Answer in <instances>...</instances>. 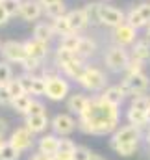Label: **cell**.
Listing matches in <instances>:
<instances>
[{"mask_svg":"<svg viewBox=\"0 0 150 160\" xmlns=\"http://www.w3.org/2000/svg\"><path fill=\"white\" fill-rule=\"evenodd\" d=\"M113 41L115 45H120V47H132L135 41H137V30L134 26H130L128 22H122L119 24L117 28H113Z\"/></svg>","mask_w":150,"mask_h":160,"instance_id":"cell-10","label":"cell"},{"mask_svg":"<svg viewBox=\"0 0 150 160\" xmlns=\"http://www.w3.org/2000/svg\"><path fill=\"white\" fill-rule=\"evenodd\" d=\"M45 8L39 0H22L21 2V9H19V17L26 22H35L37 19L43 17Z\"/></svg>","mask_w":150,"mask_h":160,"instance_id":"cell-11","label":"cell"},{"mask_svg":"<svg viewBox=\"0 0 150 160\" xmlns=\"http://www.w3.org/2000/svg\"><path fill=\"white\" fill-rule=\"evenodd\" d=\"M50 128L56 136L59 138H67L78 128V119H76L73 114L69 112H63V114H56L52 119H50Z\"/></svg>","mask_w":150,"mask_h":160,"instance_id":"cell-5","label":"cell"},{"mask_svg":"<svg viewBox=\"0 0 150 160\" xmlns=\"http://www.w3.org/2000/svg\"><path fill=\"white\" fill-rule=\"evenodd\" d=\"M41 4H43V8H46V6H50V4H56V2H59V0H39Z\"/></svg>","mask_w":150,"mask_h":160,"instance_id":"cell-48","label":"cell"},{"mask_svg":"<svg viewBox=\"0 0 150 160\" xmlns=\"http://www.w3.org/2000/svg\"><path fill=\"white\" fill-rule=\"evenodd\" d=\"M50 24H52V28H54L56 36H59V38L73 34V28H71V24H69V19H67V15H65V17L52 19V21H50Z\"/></svg>","mask_w":150,"mask_h":160,"instance_id":"cell-27","label":"cell"},{"mask_svg":"<svg viewBox=\"0 0 150 160\" xmlns=\"http://www.w3.org/2000/svg\"><path fill=\"white\" fill-rule=\"evenodd\" d=\"M54 160H74V151H63V149H59L54 155Z\"/></svg>","mask_w":150,"mask_h":160,"instance_id":"cell-44","label":"cell"},{"mask_svg":"<svg viewBox=\"0 0 150 160\" xmlns=\"http://www.w3.org/2000/svg\"><path fill=\"white\" fill-rule=\"evenodd\" d=\"M128 62H130V52L126 50V47L120 45H111L104 54V63L111 73H124Z\"/></svg>","mask_w":150,"mask_h":160,"instance_id":"cell-4","label":"cell"},{"mask_svg":"<svg viewBox=\"0 0 150 160\" xmlns=\"http://www.w3.org/2000/svg\"><path fill=\"white\" fill-rule=\"evenodd\" d=\"M126 121H128V125H134L137 128H147L150 125L147 112L137 110V108H132V106H128V110H126Z\"/></svg>","mask_w":150,"mask_h":160,"instance_id":"cell-20","label":"cell"},{"mask_svg":"<svg viewBox=\"0 0 150 160\" xmlns=\"http://www.w3.org/2000/svg\"><path fill=\"white\" fill-rule=\"evenodd\" d=\"M85 60H82V58H76V60H73V62H69V63H65V65H61L59 67V71H61V75L63 77H67V78L71 80H76L78 82V78L82 77V73L85 71Z\"/></svg>","mask_w":150,"mask_h":160,"instance_id":"cell-18","label":"cell"},{"mask_svg":"<svg viewBox=\"0 0 150 160\" xmlns=\"http://www.w3.org/2000/svg\"><path fill=\"white\" fill-rule=\"evenodd\" d=\"M102 2H111V0H102Z\"/></svg>","mask_w":150,"mask_h":160,"instance_id":"cell-53","label":"cell"},{"mask_svg":"<svg viewBox=\"0 0 150 160\" xmlns=\"http://www.w3.org/2000/svg\"><path fill=\"white\" fill-rule=\"evenodd\" d=\"M0 47H2V45H0Z\"/></svg>","mask_w":150,"mask_h":160,"instance_id":"cell-55","label":"cell"},{"mask_svg":"<svg viewBox=\"0 0 150 160\" xmlns=\"http://www.w3.org/2000/svg\"><path fill=\"white\" fill-rule=\"evenodd\" d=\"M21 2L22 0H4V8H6V11H7V15L9 17H17L19 15V9H21Z\"/></svg>","mask_w":150,"mask_h":160,"instance_id":"cell-39","label":"cell"},{"mask_svg":"<svg viewBox=\"0 0 150 160\" xmlns=\"http://www.w3.org/2000/svg\"><path fill=\"white\" fill-rule=\"evenodd\" d=\"M46 77V99L52 102H59L65 101L71 95V82L67 77L54 73V71H45L43 73Z\"/></svg>","mask_w":150,"mask_h":160,"instance_id":"cell-2","label":"cell"},{"mask_svg":"<svg viewBox=\"0 0 150 160\" xmlns=\"http://www.w3.org/2000/svg\"><path fill=\"white\" fill-rule=\"evenodd\" d=\"M0 54H2V58L6 60V62H9V63H22L24 60H26V48H24V43H21V41H6V43H2V47H0Z\"/></svg>","mask_w":150,"mask_h":160,"instance_id":"cell-8","label":"cell"},{"mask_svg":"<svg viewBox=\"0 0 150 160\" xmlns=\"http://www.w3.org/2000/svg\"><path fill=\"white\" fill-rule=\"evenodd\" d=\"M98 22L106 28H117L119 24L126 22V13L115 6H106L102 4L100 6V15H98Z\"/></svg>","mask_w":150,"mask_h":160,"instance_id":"cell-7","label":"cell"},{"mask_svg":"<svg viewBox=\"0 0 150 160\" xmlns=\"http://www.w3.org/2000/svg\"><path fill=\"white\" fill-rule=\"evenodd\" d=\"M32 38H35L39 41H45V43H52V39L56 38V32H54L50 22H37L34 26V36Z\"/></svg>","mask_w":150,"mask_h":160,"instance_id":"cell-22","label":"cell"},{"mask_svg":"<svg viewBox=\"0 0 150 160\" xmlns=\"http://www.w3.org/2000/svg\"><path fill=\"white\" fill-rule=\"evenodd\" d=\"M24 127L34 132V134H43L48 127H50V121L46 114H37V116H26L24 118Z\"/></svg>","mask_w":150,"mask_h":160,"instance_id":"cell-16","label":"cell"},{"mask_svg":"<svg viewBox=\"0 0 150 160\" xmlns=\"http://www.w3.org/2000/svg\"><path fill=\"white\" fill-rule=\"evenodd\" d=\"M78 84L85 89V91H91V93H96V91H102L108 84V77L102 69H98L96 65H87L85 71L82 73V77L78 78Z\"/></svg>","mask_w":150,"mask_h":160,"instance_id":"cell-3","label":"cell"},{"mask_svg":"<svg viewBox=\"0 0 150 160\" xmlns=\"http://www.w3.org/2000/svg\"><path fill=\"white\" fill-rule=\"evenodd\" d=\"M32 101H34V97H32V95H28V93L19 95V97H15V99H13L11 108H13L17 114H21V116H24V118H26V116H28V110H30Z\"/></svg>","mask_w":150,"mask_h":160,"instance_id":"cell-24","label":"cell"},{"mask_svg":"<svg viewBox=\"0 0 150 160\" xmlns=\"http://www.w3.org/2000/svg\"><path fill=\"white\" fill-rule=\"evenodd\" d=\"M11 102H13V97L7 89V86L6 84L0 86V106H11Z\"/></svg>","mask_w":150,"mask_h":160,"instance_id":"cell-40","label":"cell"},{"mask_svg":"<svg viewBox=\"0 0 150 160\" xmlns=\"http://www.w3.org/2000/svg\"><path fill=\"white\" fill-rule=\"evenodd\" d=\"M89 99H91V97H87L83 91H74V93H71V95L67 97V110H69V114L80 116V114L87 108Z\"/></svg>","mask_w":150,"mask_h":160,"instance_id":"cell-14","label":"cell"},{"mask_svg":"<svg viewBox=\"0 0 150 160\" xmlns=\"http://www.w3.org/2000/svg\"><path fill=\"white\" fill-rule=\"evenodd\" d=\"M145 140H147V143L150 145V128L147 130V134H145Z\"/></svg>","mask_w":150,"mask_h":160,"instance_id":"cell-51","label":"cell"},{"mask_svg":"<svg viewBox=\"0 0 150 160\" xmlns=\"http://www.w3.org/2000/svg\"><path fill=\"white\" fill-rule=\"evenodd\" d=\"M21 65H22L24 73H28V75H35L39 69H41L43 62H39V60H35V58H30V56H26V60H24Z\"/></svg>","mask_w":150,"mask_h":160,"instance_id":"cell-38","label":"cell"},{"mask_svg":"<svg viewBox=\"0 0 150 160\" xmlns=\"http://www.w3.org/2000/svg\"><path fill=\"white\" fill-rule=\"evenodd\" d=\"M137 73H145V63H141L139 60L132 58L130 56V62L124 69V77H130V75H137Z\"/></svg>","mask_w":150,"mask_h":160,"instance_id":"cell-36","label":"cell"},{"mask_svg":"<svg viewBox=\"0 0 150 160\" xmlns=\"http://www.w3.org/2000/svg\"><path fill=\"white\" fill-rule=\"evenodd\" d=\"M28 160H54V157H50V155H45V153H41V151H34Z\"/></svg>","mask_w":150,"mask_h":160,"instance_id":"cell-45","label":"cell"},{"mask_svg":"<svg viewBox=\"0 0 150 160\" xmlns=\"http://www.w3.org/2000/svg\"><path fill=\"white\" fill-rule=\"evenodd\" d=\"M98 50V45L93 38H82L80 39V45L76 48V54L82 58V60H87V58H93Z\"/></svg>","mask_w":150,"mask_h":160,"instance_id":"cell-21","label":"cell"},{"mask_svg":"<svg viewBox=\"0 0 150 160\" xmlns=\"http://www.w3.org/2000/svg\"><path fill=\"white\" fill-rule=\"evenodd\" d=\"M130 106L132 108H137V110H143V112H148L150 110V97L148 95H134L132 101H130Z\"/></svg>","mask_w":150,"mask_h":160,"instance_id":"cell-33","label":"cell"},{"mask_svg":"<svg viewBox=\"0 0 150 160\" xmlns=\"http://www.w3.org/2000/svg\"><path fill=\"white\" fill-rule=\"evenodd\" d=\"M89 160H104V158H102L100 155H96V153H91V158Z\"/></svg>","mask_w":150,"mask_h":160,"instance_id":"cell-49","label":"cell"},{"mask_svg":"<svg viewBox=\"0 0 150 160\" xmlns=\"http://www.w3.org/2000/svg\"><path fill=\"white\" fill-rule=\"evenodd\" d=\"M124 82H126V86L130 89V97H134V95H147V91L150 88V78L145 73L124 77Z\"/></svg>","mask_w":150,"mask_h":160,"instance_id":"cell-12","label":"cell"},{"mask_svg":"<svg viewBox=\"0 0 150 160\" xmlns=\"http://www.w3.org/2000/svg\"><path fill=\"white\" fill-rule=\"evenodd\" d=\"M46 108H45V104L37 101V99H34L32 101V104H30V110H28V116H37V114H46L45 112Z\"/></svg>","mask_w":150,"mask_h":160,"instance_id":"cell-42","label":"cell"},{"mask_svg":"<svg viewBox=\"0 0 150 160\" xmlns=\"http://www.w3.org/2000/svg\"><path fill=\"white\" fill-rule=\"evenodd\" d=\"M145 39L150 41V24H147V34H145Z\"/></svg>","mask_w":150,"mask_h":160,"instance_id":"cell-50","label":"cell"},{"mask_svg":"<svg viewBox=\"0 0 150 160\" xmlns=\"http://www.w3.org/2000/svg\"><path fill=\"white\" fill-rule=\"evenodd\" d=\"M24 48H26V54L30 58H35L39 62H43L48 56V52H50V43H45V41H39L35 38H32V39L24 41Z\"/></svg>","mask_w":150,"mask_h":160,"instance_id":"cell-13","label":"cell"},{"mask_svg":"<svg viewBox=\"0 0 150 160\" xmlns=\"http://www.w3.org/2000/svg\"><path fill=\"white\" fill-rule=\"evenodd\" d=\"M143 138V132L141 128L134 127V125H124V127H119L115 132L111 134V140H110V147L115 145H122V143H134V142H141Z\"/></svg>","mask_w":150,"mask_h":160,"instance_id":"cell-6","label":"cell"},{"mask_svg":"<svg viewBox=\"0 0 150 160\" xmlns=\"http://www.w3.org/2000/svg\"><path fill=\"white\" fill-rule=\"evenodd\" d=\"M100 97H104L106 101H110L113 104H117V106H120L122 102H124V93H122V89L119 88V84H115V86H108V88H104L102 91H100Z\"/></svg>","mask_w":150,"mask_h":160,"instance_id":"cell-23","label":"cell"},{"mask_svg":"<svg viewBox=\"0 0 150 160\" xmlns=\"http://www.w3.org/2000/svg\"><path fill=\"white\" fill-rule=\"evenodd\" d=\"M67 13H69V9H67V4H65V0H59V2H56V4H50V6H46V8H45V15H46V17H50V19L65 17Z\"/></svg>","mask_w":150,"mask_h":160,"instance_id":"cell-28","label":"cell"},{"mask_svg":"<svg viewBox=\"0 0 150 160\" xmlns=\"http://www.w3.org/2000/svg\"><path fill=\"white\" fill-rule=\"evenodd\" d=\"M91 158V149L85 145H76L74 149V160H89Z\"/></svg>","mask_w":150,"mask_h":160,"instance_id":"cell-41","label":"cell"},{"mask_svg":"<svg viewBox=\"0 0 150 160\" xmlns=\"http://www.w3.org/2000/svg\"><path fill=\"white\" fill-rule=\"evenodd\" d=\"M113 151L119 155V157H132L139 151V142H134V143H122V145H115L111 147Z\"/></svg>","mask_w":150,"mask_h":160,"instance_id":"cell-32","label":"cell"},{"mask_svg":"<svg viewBox=\"0 0 150 160\" xmlns=\"http://www.w3.org/2000/svg\"><path fill=\"white\" fill-rule=\"evenodd\" d=\"M7 130H9V121L0 116V136H6Z\"/></svg>","mask_w":150,"mask_h":160,"instance_id":"cell-47","label":"cell"},{"mask_svg":"<svg viewBox=\"0 0 150 160\" xmlns=\"http://www.w3.org/2000/svg\"><path fill=\"white\" fill-rule=\"evenodd\" d=\"M11 78H13L11 63H9V62H6V60H0V86L7 84Z\"/></svg>","mask_w":150,"mask_h":160,"instance_id":"cell-37","label":"cell"},{"mask_svg":"<svg viewBox=\"0 0 150 160\" xmlns=\"http://www.w3.org/2000/svg\"><path fill=\"white\" fill-rule=\"evenodd\" d=\"M76 58H80L76 52L73 50H67V48H61V47H58L56 48V54H54V63H56V67L59 69L61 65H65V63H69V62H73Z\"/></svg>","mask_w":150,"mask_h":160,"instance_id":"cell-26","label":"cell"},{"mask_svg":"<svg viewBox=\"0 0 150 160\" xmlns=\"http://www.w3.org/2000/svg\"><path fill=\"white\" fill-rule=\"evenodd\" d=\"M59 140H61V138L56 136L54 132H52V134H43L37 140V151L54 157V155L59 151Z\"/></svg>","mask_w":150,"mask_h":160,"instance_id":"cell-15","label":"cell"},{"mask_svg":"<svg viewBox=\"0 0 150 160\" xmlns=\"http://www.w3.org/2000/svg\"><path fill=\"white\" fill-rule=\"evenodd\" d=\"M67 19H69V24H71L73 32H76V34H80L82 30H85V28L91 24L89 19H87V15H85V11H83V8H80V9H71V11L67 13Z\"/></svg>","mask_w":150,"mask_h":160,"instance_id":"cell-17","label":"cell"},{"mask_svg":"<svg viewBox=\"0 0 150 160\" xmlns=\"http://www.w3.org/2000/svg\"><path fill=\"white\" fill-rule=\"evenodd\" d=\"M137 11L141 13V17L145 19V22L150 24V2H141L137 6Z\"/></svg>","mask_w":150,"mask_h":160,"instance_id":"cell-43","label":"cell"},{"mask_svg":"<svg viewBox=\"0 0 150 160\" xmlns=\"http://www.w3.org/2000/svg\"><path fill=\"white\" fill-rule=\"evenodd\" d=\"M126 22H128L130 26H134L137 32H139L141 28H147V22H145V19L141 17V13L137 11V6H135V8H130V9L126 11Z\"/></svg>","mask_w":150,"mask_h":160,"instance_id":"cell-29","label":"cell"},{"mask_svg":"<svg viewBox=\"0 0 150 160\" xmlns=\"http://www.w3.org/2000/svg\"><path fill=\"white\" fill-rule=\"evenodd\" d=\"M34 136H35V134L30 132V130L22 125V127H17L15 130H11L7 142H9L15 149H19L21 153H24V151H30V149L34 147V143H35Z\"/></svg>","mask_w":150,"mask_h":160,"instance_id":"cell-9","label":"cell"},{"mask_svg":"<svg viewBox=\"0 0 150 160\" xmlns=\"http://www.w3.org/2000/svg\"><path fill=\"white\" fill-rule=\"evenodd\" d=\"M19 158H21V151L15 149L9 142H6L2 151H0V160H19Z\"/></svg>","mask_w":150,"mask_h":160,"instance_id":"cell-34","label":"cell"},{"mask_svg":"<svg viewBox=\"0 0 150 160\" xmlns=\"http://www.w3.org/2000/svg\"><path fill=\"white\" fill-rule=\"evenodd\" d=\"M0 4H4V0H0Z\"/></svg>","mask_w":150,"mask_h":160,"instance_id":"cell-54","label":"cell"},{"mask_svg":"<svg viewBox=\"0 0 150 160\" xmlns=\"http://www.w3.org/2000/svg\"><path fill=\"white\" fill-rule=\"evenodd\" d=\"M80 39H82V36H78L76 32H73V34H69V36H63V38L59 39V43H58V47L76 52V48H78V45H80Z\"/></svg>","mask_w":150,"mask_h":160,"instance_id":"cell-31","label":"cell"},{"mask_svg":"<svg viewBox=\"0 0 150 160\" xmlns=\"http://www.w3.org/2000/svg\"><path fill=\"white\" fill-rule=\"evenodd\" d=\"M6 86H7V89H9V93H11L13 99L19 97V95H24V93H26V89H24V86H22V82H21L19 77H13Z\"/></svg>","mask_w":150,"mask_h":160,"instance_id":"cell-35","label":"cell"},{"mask_svg":"<svg viewBox=\"0 0 150 160\" xmlns=\"http://www.w3.org/2000/svg\"><path fill=\"white\" fill-rule=\"evenodd\" d=\"M130 56L135 58V60H139L141 63L147 65V63L150 62V41L148 39L135 41V43L132 45V52H130Z\"/></svg>","mask_w":150,"mask_h":160,"instance_id":"cell-19","label":"cell"},{"mask_svg":"<svg viewBox=\"0 0 150 160\" xmlns=\"http://www.w3.org/2000/svg\"><path fill=\"white\" fill-rule=\"evenodd\" d=\"M4 143H6V140H4V136H0V151H2V147H4Z\"/></svg>","mask_w":150,"mask_h":160,"instance_id":"cell-52","label":"cell"},{"mask_svg":"<svg viewBox=\"0 0 150 160\" xmlns=\"http://www.w3.org/2000/svg\"><path fill=\"white\" fill-rule=\"evenodd\" d=\"M9 19H11V17L7 15V11H6V8H4V6L0 4V26H6V24L9 22Z\"/></svg>","mask_w":150,"mask_h":160,"instance_id":"cell-46","label":"cell"},{"mask_svg":"<svg viewBox=\"0 0 150 160\" xmlns=\"http://www.w3.org/2000/svg\"><path fill=\"white\" fill-rule=\"evenodd\" d=\"M100 6H102L100 2H87V4L83 6V11H85V15H87V19H89L91 24H100V22H98Z\"/></svg>","mask_w":150,"mask_h":160,"instance_id":"cell-30","label":"cell"},{"mask_svg":"<svg viewBox=\"0 0 150 160\" xmlns=\"http://www.w3.org/2000/svg\"><path fill=\"white\" fill-rule=\"evenodd\" d=\"M30 95H35V97L46 95V77L45 75H32V80H30Z\"/></svg>","mask_w":150,"mask_h":160,"instance_id":"cell-25","label":"cell"},{"mask_svg":"<svg viewBox=\"0 0 150 160\" xmlns=\"http://www.w3.org/2000/svg\"><path fill=\"white\" fill-rule=\"evenodd\" d=\"M120 106L106 101L100 95L89 99L87 108L78 116V130L89 136H106L119 128Z\"/></svg>","mask_w":150,"mask_h":160,"instance_id":"cell-1","label":"cell"}]
</instances>
